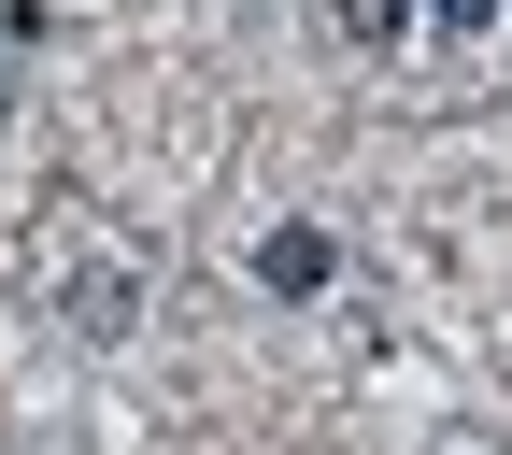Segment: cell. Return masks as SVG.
<instances>
[{"instance_id":"277c9868","label":"cell","mask_w":512,"mask_h":455,"mask_svg":"<svg viewBox=\"0 0 512 455\" xmlns=\"http://www.w3.org/2000/svg\"><path fill=\"white\" fill-rule=\"evenodd\" d=\"M413 29H456L470 43V29H498V0H413Z\"/></svg>"},{"instance_id":"3957f363","label":"cell","mask_w":512,"mask_h":455,"mask_svg":"<svg viewBox=\"0 0 512 455\" xmlns=\"http://www.w3.org/2000/svg\"><path fill=\"white\" fill-rule=\"evenodd\" d=\"M328 29H342L356 57H384V43H413V0H328Z\"/></svg>"},{"instance_id":"7a4b0ae2","label":"cell","mask_w":512,"mask_h":455,"mask_svg":"<svg viewBox=\"0 0 512 455\" xmlns=\"http://www.w3.org/2000/svg\"><path fill=\"white\" fill-rule=\"evenodd\" d=\"M57 313H72L86 342H128V328H143V285H128V271H72V285H57Z\"/></svg>"},{"instance_id":"6da1fadb","label":"cell","mask_w":512,"mask_h":455,"mask_svg":"<svg viewBox=\"0 0 512 455\" xmlns=\"http://www.w3.org/2000/svg\"><path fill=\"white\" fill-rule=\"evenodd\" d=\"M256 285H271V299H328L342 285V242L328 228H271V242H256Z\"/></svg>"}]
</instances>
